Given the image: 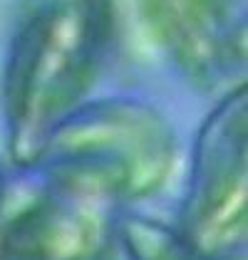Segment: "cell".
I'll return each instance as SVG.
<instances>
[{
  "label": "cell",
  "instance_id": "3",
  "mask_svg": "<svg viewBox=\"0 0 248 260\" xmlns=\"http://www.w3.org/2000/svg\"><path fill=\"white\" fill-rule=\"evenodd\" d=\"M213 260H243L248 240V97L231 87L201 121L174 225Z\"/></svg>",
  "mask_w": 248,
  "mask_h": 260
},
{
  "label": "cell",
  "instance_id": "6",
  "mask_svg": "<svg viewBox=\"0 0 248 260\" xmlns=\"http://www.w3.org/2000/svg\"><path fill=\"white\" fill-rule=\"evenodd\" d=\"M117 245L127 260H213L194 248L174 225L127 208L117 216Z\"/></svg>",
  "mask_w": 248,
  "mask_h": 260
},
{
  "label": "cell",
  "instance_id": "7",
  "mask_svg": "<svg viewBox=\"0 0 248 260\" xmlns=\"http://www.w3.org/2000/svg\"><path fill=\"white\" fill-rule=\"evenodd\" d=\"M3 201H5V169L0 161V211H3Z\"/></svg>",
  "mask_w": 248,
  "mask_h": 260
},
{
  "label": "cell",
  "instance_id": "4",
  "mask_svg": "<svg viewBox=\"0 0 248 260\" xmlns=\"http://www.w3.org/2000/svg\"><path fill=\"white\" fill-rule=\"evenodd\" d=\"M119 211L97 196L42 183L0 228V260H109Z\"/></svg>",
  "mask_w": 248,
  "mask_h": 260
},
{
  "label": "cell",
  "instance_id": "2",
  "mask_svg": "<svg viewBox=\"0 0 248 260\" xmlns=\"http://www.w3.org/2000/svg\"><path fill=\"white\" fill-rule=\"evenodd\" d=\"M174 159L176 134L162 109L137 97H104L62 121L33 169L42 183L127 208L164 188Z\"/></svg>",
  "mask_w": 248,
  "mask_h": 260
},
{
  "label": "cell",
  "instance_id": "1",
  "mask_svg": "<svg viewBox=\"0 0 248 260\" xmlns=\"http://www.w3.org/2000/svg\"><path fill=\"white\" fill-rule=\"evenodd\" d=\"M112 38L114 0H20L3 70L5 146L18 169H33L89 100Z\"/></svg>",
  "mask_w": 248,
  "mask_h": 260
},
{
  "label": "cell",
  "instance_id": "5",
  "mask_svg": "<svg viewBox=\"0 0 248 260\" xmlns=\"http://www.w3.org/2000/svg\"><path fill=\"white\" fill-rule=\"evenodd\" d=\"M154 40L191 82L216 89L246 57L243 0H139Z\"/></svg>",
  "mask_w": 248,
  "mask_h": 260
}]
</instances>
